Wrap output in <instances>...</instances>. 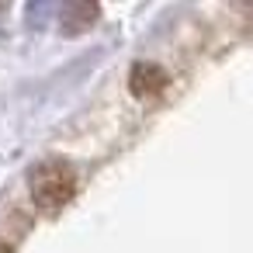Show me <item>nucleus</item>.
I'll return each instance as SVG.
<instances>
[{"mask_svg": "<svg viewBox=\"0 0 253 253\" xmlns=\"http://www.w3.org/2000/svg\"><path fill=\"white\" fill-rule=\"evenodd\" d=\"M28 187H32L35 208H42V211H59V208L77 194V173H73L70 163H63V160H45V163H39V167L32 170Z\"/></svg>", "mask_w": 253, "mask_h": 253, "instance_id": "1", "label": "nucleus"}, {"mask_svg": "<svg viewBox=\"0 0 253 253\" xmlns=\"http://www.w3.org/2000/svg\"><path fill=\"white\" fill-rule=\"evenodd\" d=\"M167 84H170V80H167V70H160L156 63H135L132 73H128V90H132L135 97H153V94H160Z\"/></svg>", "mask_w": 253, "mask_h": 253, "instance_id": "2", "label": "nucleus"}]
</instances>
